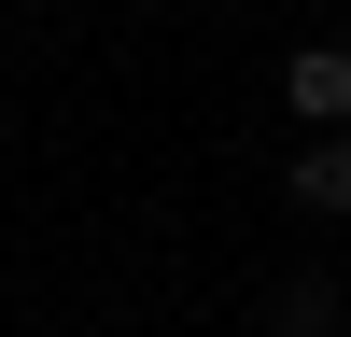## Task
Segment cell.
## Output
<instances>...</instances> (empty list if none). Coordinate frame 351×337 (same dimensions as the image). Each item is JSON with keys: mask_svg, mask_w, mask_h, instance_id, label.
Segmentation results:
<instances>
[{"mask_svg": "<svg viewBox=\"0 0 351 337\" xmlns=\"http://www.w3.org/2000/svg\"><path fill=\"white\" fill-rule=\"evenodd\" d=\"M281 99H295V127H351V42H295Z\"/></svg>", "mask_w": 351, "mask_h": 337, "instance_id": "1", "label": "cell"}, {"mask_svg": "<svg viewBox=\"0 0 351 337\" xmlns=\"http://www.w3.org/2000/svg\"><path fill=\"white\" fill-rule=\"evenodd\" d=\"M281 183H295V211L337 225V211H351V127H309L295 155H281Z\"/></svg>", "mask_w": 351, "mask_h": 337, "instance_id": "2", "label": "cell"}, {"mask_svg": "<svg viewBox=\"0 0 351 337\" xmlns=\"http://www.w3.org/2000/svg\"><path fill=\"white\" fill-rule=\"evenodd\" d=\"M267 323H281V337H337V281H281Z\"/></svg>", "mask_w": 351, "mask_h": 337, "instance_id": "3", "label": "cell"}]
</instances>
